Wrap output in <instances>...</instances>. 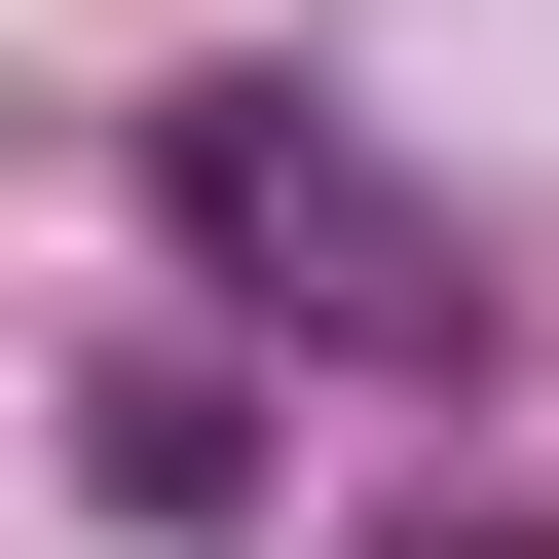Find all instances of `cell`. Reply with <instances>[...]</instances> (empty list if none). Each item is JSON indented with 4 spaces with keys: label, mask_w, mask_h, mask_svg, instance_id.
Listing matches in <instances>:
<instances>
[{
    "label": "cell",
    "mask_w": 559,
    "mask_h": 559,
    "mask_svg": "<svg viewBox=\"0 0 559 559\" xmlns=\"http://www.w3.org/2000/svg\"><path fill=\"white\" fill-rule=\"evenodd\" d=\"M150 187H187V224H224L299 336H448V224H411V187H373L299 75H187V112H150Z\"/></svg>",
    "instance_id": "1"
}]
</instances>
